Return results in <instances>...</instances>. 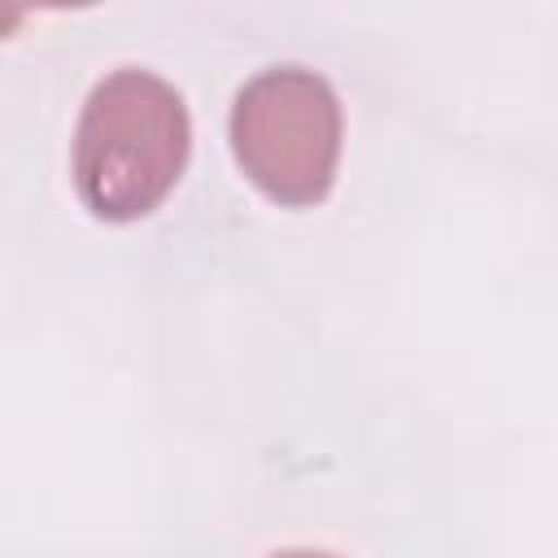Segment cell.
Listing matches in <instances>:
<instances>
[{"instance_id": "1", "label": "cell", "mask_w": 558, "mask_h": 558, "mask_svg": "<svg viewBox=\"0 0 558 558\" xmlns=\"http://www.w3.org/2000/svg\"><path fill=\"white\" fill-rule=\"evenodd\" d=\"M192 148L183 96L153 70H113L83 105L74 131V187L105 222L153 214L179 183Z\"/></svg>"}, {"instance_id": "2", "label": "cell", "mask_w": 558, "mask_h": 558, "mask_svg": "<svg viewBox=\"0 0 558 558\" xmlns=\"http://www.w3.org/2000/svg\"><path fill=\"white\" fill-rule=\"evenodd\" d=\"M231 153L279 205H314L340 166V100L305 65H275L248 78L231 105Z\"/></svg>"}, {"instance_id": "3", "label": "cell", "mask_w": 558, "mask_h": 558, "mask_svg": "<svg viewBox=\"0 0 558 558\" xmlns=\"http://www.w3.org/2000/svg\"><path fill=\"white\" fill-rule=\"evenodd\" d=\"M17 26H22V13H17V9H0V39L13 35Z\"/></svg>"}, {"instance_id": "4", "label": "cell", "mask_w": 558, "mask_h": 558, "mask_svg": "<svg viewBox=\"0 0 558 558\" xmlns=\"http://www.w3.org/2000/svg\"><path fill=\"white\" fill-rule=\"evenodd\" d=\"M275 558H331V554H318V549H283Z\"/></svg>"}]
</instances>
